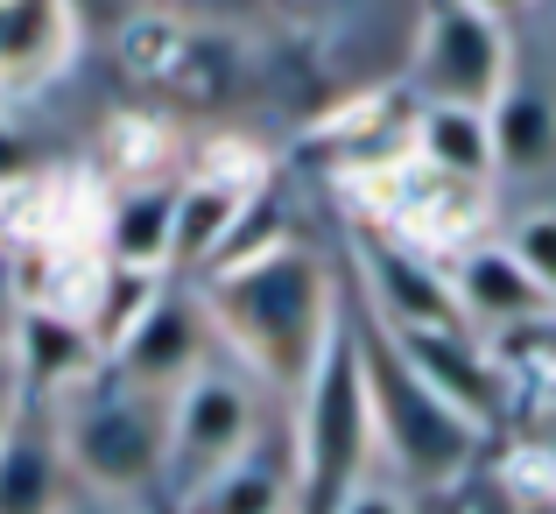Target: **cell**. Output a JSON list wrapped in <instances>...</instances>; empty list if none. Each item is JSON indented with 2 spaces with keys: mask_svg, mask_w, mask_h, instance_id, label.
Segmentation results:
<instances>
[{
  "mask_svg": "<svg viewBox=\"0 0 556 514\" xmlns=\"http://www.w3.org/2000/svg\"><path fill=\"white\" fill-rule=\"evenodd\" d=\"M521 514H556V501H521Z\"/></svg>",
  "mask_w": 556,
  "mask_h": 514,
  "instance_id": "27",
  "label": "cell"
},
{
  "mask_svg": "<svg viewBox=\"0 0 556 514\" xmlns=\"http://www.w3.org/2000/svg\"><path fill=\"white\" fill-rule=\"evenodd\" d=\"M353 268H359V289H367V317L380 331H465L444 261L394 240L388 226L353 233Z\"/></svg>",
  "mask_w": 556,
  "mask_h": 514,
  "instance_id": "7",
  "label": "cell"
},
{
  "mask_svg": "<svg viewBox=\"0 0 556 514\" xmlns=\"http://www.w3.org/2000/svg\"><path fill=\"white\" fill-rule=\"evenodd\" d=\"M339 514H416V501H408V487H394V479H367V487L345 493Z\"/></svg>",
  "mask_w": 556,
  "mask_h": 514,
  "instance_id": "21",
  "label": "cell"
},
{
  "mask_svg": "<svg viewBox=\"0 0 556 514\" xmlns=\"http://www.w3.org/2000/svg\"><path fill=\"white\" fill-rule=\"evenodd\" d=\"M71 42H78L71 0H0V92L64 71Z\"/></svg>",
  "mask_w": 556,
  "mask_h": 514,
  "instance_id": "15",
  "label": "cell"
},
{
  "mask_svg": "<svg viewBox=\"0 0 556 514\" xmlns=\"http://www.w3.org/2000/svg\"><path fill=\"white\" fill-rule=\"evenodd\" d=\"M71 501V473L56 451L50 409L28 402L22 423L0 437V514H56Z\"/></svg>",
  "mask_w": 556,
  "mask_h": 514,
  "instance_id": "13",
  "label": "cell"
},
{
  "mask_svg": "<svg viewBox=\"0 0 556 514\" xmlns=\"http://www.w3.org/2000/svg\"><path fill=\"white\" fill-rule=\"evenodd\" d=\"M198 311L212 325V346L232 352L254 388L303 394L311 366L325 360V339L339 331V283L317 261V247H303L289 233L268 254L226 261V268L198 275Z\"/></svg>",
  "mask_w": 556,
  "mask_h": 514,
  "instance_id": "1",
  "label": "cell"
},
{
  "mask_svg": "<svg viewBox=\"0 0 556 514\" xmlns=\"http://www.w3.org/2000/svg\"><path fill=\"white\" fill-rule=\"evenodd\" d=\"M56 514H149L141 501H106V493H85V487H71V501L56 507Z\"/></svg>",
  "mask_w": 556,
  "mask_h": 514,
  "instance_id": "24",
  "label": "cell"
},
{
  "mask_svg": "<svg viewBox=\"0 0 556 514\" xmlns=\"http://www.w3.org/2000/svg\"><path fill=\"white\" fill-rule=\"evenodd\" d=\"M254 176H232V170H204L177 184V212H169V275H204L218 254H226L232 226L247 218L254 204Z\"/></svg>",
  "mask_w": 556,
  "mask_h": 514,
  "instance_id": "12",
  "label": "cell"
},
{
  "mask_svg": "<svg viewBox=\"0 0 556 514\" xmlns=\"http://www.w3.org/2000/svg\"><path fill=\"white\" fill-rule=\"evenodd\" d=\"M28 170H36V149L22 141V127H8V121H0V190H14Z\"/></svg>",
  "mask_w": 556,
  "mask_h": 514,
  "instance_id": "23",
  "label": "cell"
},
{
  "mask_svg": "<svg viewBox=\"0 0 556 514\" xmlns=\"http://www.w3.org/2000/svg\"><path fill=\"white\" fill-rule=\"evenodd\" d=\"M486 135H493V176L556 170V99L535 92V85H507L486 106Z\"/></svg>",
  "mask_w": 556,
  "mask_h": 514,
  "instance_id": "18",
  "label": "cell"
},
{
  "mask_svg": "<svg viewBox=\"0 0 556 514\" xmlns=\"http://www.w3.org/2000/svg\"><path fill=\"white\" fill-rule=\"evenodd\" d=\"M22 409H28V388H22V366H14V352L8 339H0V437L22 423Z\"/></svg>",
  "mask_w": 556,
  "mask_h": 514,
  "instance_id": "22",
  "label": "cell"
},
{
  "mask_svg": "<svg viewBox=\"0 0 556 514\" xmlns=\"http://www.w3.org/2000/svg\"><path fill=\"white\" fill-rule=\"evenodd\" d=\"M50 430L71 487L106 493V501H141V507L163 493V444H169L163 394H141L99 366L92 380H78L71 394L50 402Z\"/></svg>",
  "mask_w": 556,
  "mask_h": 514,
  "instance_id": "2",
  "label": "cell"
},
{
  "mask_svg": "<svg viewBox=\"0 0 556 514\" xmlns=\"http://www.w3.org/2000/svg\"><path fill=\"white\" fill-rule=\"evenodd\" d=\"M458 514H521V493L493 479V487H479V493H472V501H465Z\"/></svg>",
  "mask_w": 556,
  "mask_h": 514,
  "instance_id": "25",
  "label": "cell"
},
{
  "mask_svg": "<svg viewBox=\"0 0 556 514\" xmlns=\"http://www.w3.org/2000/svg\"><path fill=\"white\" fill-rule=\"evenodd\" d=\"M507 85H515L507 22L479 14L472 0H422L416 50H408V92H416V106H472V113H486Z\"/></svg>",
  "mask_w": 556,
  "mask_h": 514,
  "instance_id": "5",
  "label": "cell"
},
{
  "mask_svg": "<svg viewBox=\"0 0 556 514\" xmlns=\"http://www.w3.org/2000/svg\"><path fill=\"white\" fill-rule=\"evenodd\" d=\"M408 163H422L430 176H451V184L486 190V176H493L486 113H472V106H416L408 113Z\"/></svg>",
  "mask_w": 556,
  "mask_h": 514,
  "instance_id": "16",
  "label": "cell"
},
{
  "mask_svg": "<svg viewBox=\"0 0 556 514\" xmlns=\"http://www.w3.org/2000/svg\"><path fill=\"white\" fill-rule=\"evenodd\" d=\"M479 14H493V22H507V14H521V8H535V0H472Z\"/></svg>",
  "mask_w": 556,
  "mask_h": 514,
  "instance_id": "26",
  "label": "cell"
},
{
  "mask_svg": "<svg viewBox=\"0 0 556 514\" xmlns=\"http://www.w3.org/2000/svg\"><path fill=\"white\" fill-rule=\"evenodd\" d=\"M169 212H177V184H155V176L121 184L99 218V261L169 275Z\"/></svg>",
  "mask_w": 556,
  "mask_h": 514,
  "instance_id": "14",
  "label": "cell"
},
{
  "mask_svg": "<svg viewBox=\"0 0 556 514\" xmlns=\"http://www.w3.org/2000/svg\"><path fill=\"white\" fill-rule=\"evenodd\" d=\"M261 444V388L240 366L212 360L169 394V444H163V493L184 501L190 487Z\"/></svg>",
  "mask_w": 556,
  "mask_h": 514,
  "instance_id": "6",
  "label": "cell"
},
{
  "mask_svg": "<svg viewBox=\"0 0 556 514\" xmlns=\"http://www.w3.org/2000/svg\"><path fill=\"white\" fill-rule=\"evenodd\" d=\"M394 352L408 360V374L437 394L444 409H458L472 430H501L507 402H515V374L479 331H388Z\"/></svg>",
  "mask_w": 556,
  "mask_h": 514,
  "instance_id": "8",
  "label": "cell"
},
{
  "mask_svg": "<svg viewBox=\"0 0 556 514\" xmlns=\"http://www.w3.org/2000/svg\"><path fill=\"white\" fill-rule=\"evenodd\" d=\"M0 212H8V190H0Z\"/></svg>",
  "mask_w": 556,
  "mask_h": 514,
  "instance_id": "29",
  "label": "cell"
},
{
  "mask_svg": "<svg viewBox=\"0 0 556 514\" xmlns=\"http://www.w3.org/2000/svg\"><path fill=\"white\" fill-rule=\"evenodd\" d=\"M212 360H218V346H212V325H204V311H198V289H163V297L149 303V317L106 352V374H121L127 388L169 402V394Z\"/></svg>",
  "mask_w": 556,
  "mask_h": 514,
  "instance_id": "9",
  "label": "cell"
},
{
  "mask_svg": "<svg viewBox=\"0 0 556 514\" xmlns=\"http://www.w3.org/2000/svg\"><path fill=\"white\" fill-rule=\"evenodd\" d=\"M486 346L501 352L507 366H529L543 388H556V311L535 317V325H521V331H507V339H486Z\"/></svg>",
  "mask_w": 556,
  "mask_h": 514,
  "instance_id": "20",
  "label": "cell"
},
{
  "mask_svg": "<svg viewBox=\"0 0 556 514\" xmlns=\"http://www.w3.org/2000/svg\"><path fill=\"white\" fill-rule=\"evenodd\" d=\"M169 507L177 514H296V479H289V459H275L268 444H254Z\"/></svg>",
  "mask_w": 556,
  "mask_h": 514,
  "instance_id": "17",
  "label": "cell"
},
{
  "mask_svg": "<svg viewBox=\"0 0 556 514\" xmlns=\"http://www.w3.org/2000/svg\"><path fill=\"white\" fill-rule=\"evenodd\" d=\"M507 254H515L521 268L543 283V297L556 303V212H529V218H515V233H507Z\"/></svg>",
  "mask_w": 556,
  "mask_h": 514,
  "instance_id": "19",
  "label": "cell"
},
{
  "mask_svg": "<svg viewBox=\"0 0 556 514\" xmlns=\"http://www.w3.org/2000/svg\"><path fill=\"white\" fill-rule=\"evenodd\" d=\"M8 352H14V366H22L28 402H42V394L56 402V394H71L78 380H92L99 366H106V352L85 331V317L50 311V303H22V317H14V331H8Z\"/></svg>",
  "mask_w": 556,
  "mask_h": 514,
  "instance_id": "11",
  "label": "cell"
},
{
  "mask_svg": "<svg viewBox=\"0 0 556 514\" xmlns=\"http://www.w3.org/2000/svg\"><path fill=\"white\" fill-rule=\"evenodd\" d=\"M353 339H359V374H367V409H374V451L388 459L394 487H458L472 473L486 430L444 409L416 374L408 360L394 352V339L374 325V317H353Z\"/></svg>",
  "mask_w": 556,
  "mask_h": 514,
  "instance_id": "4",
  "label": "cell"
},
{
  "mask_svg": "<svg viewBox=\"0 0 556 514\" xmlns=\"http://www.w3.org/2000/svg\"><path fill=\"white\" fill-rule=\"evenodd\" d=\"M535 8H549V14H556V0H535Z\"/></svg>",
  "mask_w": 556,
  "mask_h": 514,
  "instance_id": "28",
  "label": "cell"
},
{
  "mask_svg": "<svg viewBox=\"0 0 556 514\" xmlns=\"http://www.w3.org/2000/svg\"><path fill=\"white\" fill-rule=\"evenodd\" d=\"M444 275H451V297H458L465 331H479V339H507V331H521V325H535V317L556 311L543 297V283L507 254V240L458 247V254L444 261Z\"/></svg>",
  "mask_w": 556,
  "mask_h": 514,
  "instance_id": "10",
  "label": "cell"
},
{
  "mask_svg": "<svg viewBox=\"0 0 556 514\" xmlns=\"http://www.w3.org/2000/svg\"><path fill=\"white\" fill-rule=\"evenodd\" d=\"M374 409L367 374H359L353 311H339V331L325 339V360L311 366L296 394V444H289V479H296V514H339L345 493L374 479Z\"/></svg>",
  "mask_w": 556,
  "mask_h": 514,
  "instance_id": "3",
  "label": "cell"
}]
</instances>
